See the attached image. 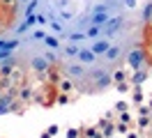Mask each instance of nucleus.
Here are the masks:
<instances>
[{
	"label": "nucleus",
	"mask_w": 152,
	"mask_h": 138,
	"mask_svg": "<svg viewBox=\"0 0 152 138\" xmlns=\"http://www.w3.org/2000/svg\"><path fill=\"white\" fill-rule=\"evenodd\" d=\"M136 115H150V106H148V104L138 106V108H136Z\"/></svg>",
	"instance_id": "obj_18"
},
{
	"label": "nucleus",
	"mask_w": 152,
	"mask_h": 138,
	"mask_svg": "<svg viewBox=\"0 0 152 138\" xmlns=\"http://www.w3.org/2000/svg\"><path fill=\"white\" fill-rule=\"evenodd\" d=\"M81 48H83V46L76 44V42H67V44L62 46V55H65V58H74V60H76V55L81 53Z\"/></svg>",
	"instance_id": "obj_10"
},
{
	"label": "nucleus",
	"mask_w": 152,
	"mask_h": 138,
	"mask_svg": "<svg viewBox=\"0 0 152 138\" xmlns=\"http://www.w3.org/2000/svg\"><path fill=\"white\" fill-rule=\"evenodd\" d=\"M39 138H53V136H51V134H48L46 129H44V131H42V136H39Z\"/></svg>",
	"instance_id": "obj_22"
},
{
	"label": "nucleus",
	"mask_w": 152,
	"mask_h": 138,
	"mask_svg": "<svg viewBox=\"0 0 152 138\" xmlns=\"http://www.w3.org/2000/svg\"><path fill=\"white\" fill-rule=\"evenodd\" d=\"M5 81H7V78H5L2 74H0V92H2V85H5Z\"/></svg>",
	"instance_id": "obj_23"
},
{
	"label": "nucleus",
	"mask_w": 152,
	"mask_h": 138,
	"mask_svg": "<svg viewBox=\"0 0 152 138\" xmlns=\"http://www.w3.org/2000/svg\"><path fill=\"white\" fill-rule=\"evenodd\" d=\"M83 138H86V136H83Z\"/></svg>",
	"instance_id": "obj_28"
},
{
	"label": "nucleus",
	"mask_w": 152,
	"mask_h": 138,
	"mask_svg": "<svg viewBox=\"0 0 152 138\" xmlns=\"http://www.w3.org/2000/svg\"><path fill=\"white\" fill-rule=\"evenodd\" d=\"M111 138H124V136H120V134H115V136H111Z\"/></svg>",
	"instance_id": "obj_25"
},
{
	"label": "nucleus",
	"mask_w": 152,
	"mask_h": 138,
	"mask_svg": "<svg viewBox=\"0 0 152 138\" xmlns=\"http://www.w3.org/2000/svg\"><path fill=\"white\" fill-rule=\"evenodd\" d=\"M46 131H48V134H51V136H53V138H56L58 134H60V124H51V127H48Z\"/></svg>",
	"instance_id": "obj_21"
},
{
	"label": "nucleus",
	"mask_w": 152,
	"mask_h": 138,
	"mask_svg": "<svg viewBox=\"0 0 152 138\" xmlns=\"http://www.w3.org/2000/svg\"><path fill=\"white\" fill-rule=\"evenodd\" d=\"M129 106H132V104H129L127 99H120V101L113 106V110L118 113V115H122V113H132V110H129Z\"/></svg>",
	"instance_id": "obj_13"
},
{
	"label": "nucleus",
	"mask_w": 152,
	"mask_h": 138,
	"mask_svg": "<svg viewBox=\"0 0 152 138\" xmlns=\"http://www.w3.org/2000/svg\"><path fill=\"white\" fill-rule=\"evenodd\" d=\"M83 136L86 138H104V134H102V129L97 124H92V127H83Z\"/></svg>",
	"instance_id": "obj_12"
},
{
	"label": "nucleus",
	"mask_w": 152,
	"mask_h": 138,
	"mask_svg": "<svg viewBox=\"0 0 152 138\" xmlns=\"http://www.w3.org/2000/svg\"><path fill=\"white\" fill-rule=\"evenodd\" d=\"M0 138H2V136H0Z\"/></svg>",
	"instance_id": "obj_27"
},
{
	"label": "nucleus",
	"mask_w": 152,
	"mask_h": 138,
	"mask_svg": "<svg viewBox=\"0 0 152 138\" xmlns=\"http://www.w3.org/2000/svg\"><path fill=\"white\" fill-rule=\"evenodd\" d=\"M150 16H152V0H148V2L143 5V9H141V21H143V23H148Z\"/></svg>",
	"instance_id": "obj_14"
},
{
	"label": "nucleus",
	"mask_w": 152,
	"mask_h": 138,
	"mask_svg": "<svg viewBox=\"0 0 152 138\" xmlns=\"http://www.w3.org/2000/svg\"><path fill=\"white\" fill-rule=\"evenodd\" d=\"M97 127L102 129L104 138H111V136H115V134H118V131H115V122H108V120H102V118H99Z\"/></svg>",
	"instance_id": "obj_9"
},
{
	"label": "nucleus",
	"mask_w": 152,
	"mask_h": 138,
	"mask_svg": "<svg viewBox=\"0 0 152 138\" xmlns=\"http://www.w3.org/2000/svg\"><path fill=\"white\" fill-rule=\"evenodd\" d=\"M76 88H78V85H76V81L72 78V76H67V74H65V78L56 85V90L60 92V94H69V97H72V94H76Z\"/></svg>",
	"instance_id": "obj_5"
},
{
	"label": "nucleus",
	"mask_w": 152,
	"mask_h": 138,
	"mask_svg": "<svg viewBox=\"0 0 152 138\" xmlns=\"http://www.w3.org/2000/svg\"><path fill=\"white\" fill-rule=\"evenodd\" d=\"M124 138H143V134L138 131V129H129V131H127V136H124Z\"/></svg>",
	"instance_id": "obj_20"
},
{
	"label": "nucleus",
	"mask_w": 152,
	"mask_h": 138,
	"mask_svg": "<svg viewBox=\"0 0 152 138\" xmlns=\"http://www.w3.org/2000/svg\"><path fill=\"white\" fill-rule=\"evenodd\" d=\"M65 138H83V129H78V127L67 129V131H65Z\"/></svg>",
	"instance_id": "obj_15"
},
{
	"label": "nucleus",
	"mask_w": 152,
	"mask_h": 138,
	"mask_svg": "<svg viewBox=\"0 0 152 138\" xmlns=\"http://www.w3.org/2000/svg\"><path fill=\"white\" fill-rule=\"evenodd\" d=\"M127 67L132 72H138V69H148L150 67V60H148V53H145V46H136L127 53Z\"/></svg>",
	"instance_id": "obj_1"
},
{
	"label": "nucleus",
	"mask_w": 152,
	"mask_h": 138,
	"mask_svg": "<svg viewBox=\"0 0 152 138\" xmlns=\"http://www.w3.org/2000/svg\"><path fill=\"white\" fill-rule=\"evenodd\" d=\"M150 120H152V110H150Z\"/></svg>",
	"instance_id": "obj_26"
},
{
	"label": "nucleus",
	"mask_w": 152,
	"mask_h": 138,
	"mask_svg": "<svg viewBox=\"0 0 152 138\" xmlns=\"http://www.w3.org/2000/svg\"><path fill=\"white\" fill-rule=\"evenodd\" d=\"M30 0H19V5H28Z\"/></svg>",
	"instance_id": "obj_24"
},
{
	"label": "nucleus",
	"mask_w": 152,
	"mask_h": 138,
	"mask_svg": "<svg viewBox=\"0 0 152 138\" xmlns=\"http://www.w3.org/2000/svg\"><path fill=\"white\" fill-rule=\"evenodd\" d=\"M129 76H132V69L127 67V64H118L111 69V78H113V85H120V83L129 81Z\"/></svg>",
	"instance_id": "obj_4"
},
{
	"label": "nucleus",
	"mask_w": 152,
	"mask_h": 138,
	"mask_svg": "<svg viewBox=\"0 0 152 138\" xmlns=\"http://www.w3.org/2000/svg\"><path fill=\"white\" fill-rule=\"evenodd\" d=\"M113 44H115L113 39H108V37H99V39H95V42H90L88 46H90V51H92L97 58H104V55L113 48Z\"/></svg>",
	"instance_id": "obj_2"
},
{
	"label": "nucleus",
	"mask_w": 152,
	"mask_h": 138,
	"mask_svg": "<svg viewBox=\"0 0 152 138\" xmlns=\"http://www.w3.org/2000/svg\"><path fill=\"white\" fill-rule=\"evenodd\" d=\"M122 5H124V9H136L138 7V0H122Z\"/></svg>",
	"instance_id": "obj_19"
},
{
	"label": "nucleus",
	"mask_w": 152,
	"mask_h": 138,
	"mask_svg": "<svg viewBox=\"0 0 152 138\" xmlns=\"http://www.w3.org/2000/svg\"><path fill=\"white\" fill-rule=\"evenodd\" d=\"M115 90L124 94V92H132V90H134V85H132L129 81H124V83H120V85H115Z\"/></svg>",
	"instance_id": "obj_16"
},
{
	"label": "nucleus",
	"mask_w": 152,
	"mask_h": 138,
	"mask_svg": "<svg viewBox=\"0 0 152 138\" xmlns=\"http://www.w3.org/2000/svg\"><path fill=\"white\" fill-rule=\"evenodd\" d=\"M120 55H122V44H120V42H115L113 48L104 55V62H106V64H115L118 60H120Z\"/></svg>",
	"instance_id": "obj_7"
},
{
	"label": "nucleus",
	"mask_w": 152,
	"mask_h": 138,
	"mask_svg": "<svg viewBox=\"0 0 152 138\" xmlns=\"http://www.w3.org/2000/svg\"><path fill=\"white\" fill-rule=\"evenodd\" d=\"M69 101H72L69 94H60V92H58V97H56V104H58V106H65V104H69Z\"/></svg>",
	"instance_id": "obj_17"
},
{
	"label": "nucleus",
	"mask_w": 152,
	"mask_h": 138,
	"mask_svg": "<svg viewBox=\"0 0 152 138\" xmlns=\"http://www.w3.org/2000/svg\"><path fill=\"white\" fill-rule=\"evenodd\" d=\"M145 92H143V88H134L132 90V104H136V106H143L145 104Z\"/></svg>",
	"instance_id": "obj_11"
},
{
	"label": "nucleus",
	"mask_w": 152,
	"mask_h": 138,
	"mask_svg": "<svg viewBox=\"0 0 152 138\" xmlns=\"http://www.w3.org/2000/svg\"><path fill=\"white\" fill-rule=\"evenodd\" d=\"M148 76H150V72H148V69H138V72H132V76H129V83H132L134 88H143V83L148 81Z\"/></svg>",
	"instance_id": "obj_8"
},
{
	"label": "nucleus",
	"mask_w": 152,
	"mask_h": 138,
	"mask_svg": "<svg viewBox=\"0 0 152 138\" xmlns=\"http://www.w3.org/2000/svg\"><path fill=\"white\" fill-rule=\"evenodd\" d=\"M76 62L83 64V67H88V69H92V67L99 64V58L90 51V46H83V48H81V53L76 55Z\"/></svg>",
	"instance_id": "obj_3"
},
{
	"label": "nucleus",
	"mask_w": 152,
	"mask_h": 138,
	"mask_svg": "<svg viewBox=\"0 0 152 138\" xmlns=\"http://www.w3.org/2000/svg\"><path fill=\"white\" fill-rule=\"evenodd\" d=\"M42 44L46 46L48 51H62V46H65L62 42H60V37L53 35V32H48V35L44 37V42H42Z\"/></svg>",
	"instance_id": "obj_6"
}]
</instances>
